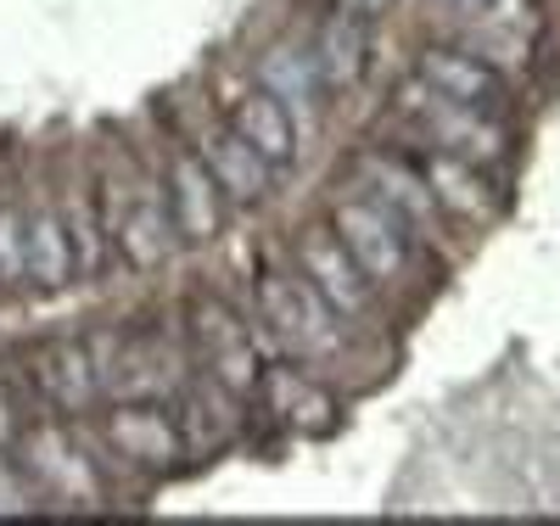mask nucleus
Masks as SVG:
<instances>
[{"label": "nucleus", "instance_id": "f257e3e1", "mask_svg": "<svg viewBox=\"0 0 560 526\" xmlns=\"http://www.w3.org/2000/svg\"><path fill=\"white\" fill-rule=\"evenodd\" d=\"M342 314L325 303L314 285L292 269H264L258 280V342L280 348L287 359L298 364H325V359H337L342 353Z\"/></svg>", "mask_w": 560, "mask_h": 526}, {"label": "nucleus", "instance_id": "f03ea898", "mask_svg": "<svg viewBox=\"0 0 560 526\" xmlns=\"http://www.w3.org/2000/svg\"><path fill=\"white\" fill-rule=\"evenodd\" d=\"M102 224L113 235V247L135 269H163L179 247V230L168 213V197L158 185H147L135 168H107L102 174Z\"/></svg>", "mask_w": 560, "mask_h": 526}, {"label": "nucleus", "instance_id": "7ed1b4c3", "mask_svg": "<svg viewBox=\"0 0 560 526\" xmlns=\"http://www.w3.org/2000/svg\"><path fill=\"white\" fill-rule=\"evenodd\" d=\"M404 118L432 140L438 152L448 157H465V163H504L510 157V135L499 124V113H482V107H465V102H448V95H438L432 84H409L404 90Z\"/></svg>", "mask_w": 560, "mask_h": 526}, {"label": "nucleus", "instance_id": "20e7f679", "mask_svg": "<svg viewBox=\"0 0 560 526\" xmlns=\"http://www.w3.org/2000/svg\"><path fill=\"white\" fill-rule=\"evenodd\" d=\"M191 342H197L202 370L219 381L224 393H236L242 404L258 393V375H264V364H258V330L247 319H236L219 297L191 303Z\"/></svg>", "mask_w": 560, "mask_h": 526}, {"label": "nucleus", "instance_id": "39448f33", "mask_svg": "<svg viewBox=\"0 0 560 526\" xmlns=\"http://www.w3.org/2000/svg\"><path fill=\"white\" fill-rule=\"evenodd\" d=\"M331 235L348 247V258L370 274V285H393V280H404V269H409V230H404L393 213H382L370 197H348V202H337V213H331Z\"/></svg>", "mask_w": 560, "mask_h": 526}, {"label": "nucleus", "instance_id": "423d86ee", "mask_svg": "<svg viewBox=\"0 0 560 526\" xmlns=\"http://www.w3.org/2000/svg\"><path fill=\"white\" fill-rule=\"evenodd\" d=\"M23 476L39 493H51L73 510H102V499H107L102 470L84 459L79 437H68L62 425H39V432L23 443Z\"/></svg>", "mask_w": 560, "mask_h": 526}, {"label": "nucleus", "instance_id": "0eeeda50", "mask_svg": "<svg viewBox=\"0 0 560 526\" xmlns=\"http://www.w3.org/2000/svg\"><path fill=\"white\" fill-rule=\"evenodd\" d=\"M459 51L482 57L493 73H522L538 45V7L533 0H482L477 12L459 17Z\"/></svg>", "mask_w": 560, "mask_h": 526}, {"label": "nucleus", "instance_id": "6e6552de", "mask_svg": "<svg viewBox=\"0 0 560 526\" xmlns=\"http://www.w3.org/2000/svg\"><path fill=\"white\" fill-rule=\"evenodd\" d=\"M353 179H359V190L370 202H376L382 213H393L409 235H438V224H443V208H438V197H432V185L420 179V168L415 163H398V157H382V152H364L359 163H353Z\"/></svg>", "mask_w": 560, "mask_h": 526}, {"label": "nucleus", "instance_id": "1a4fd4ad", "mask_svg": "<svg viewBox=\"0 0 560 526\" xmlns=\"http://www.w3.org/2000/svg\"><path fill=\"white\" fill-rule=\"evenodd\" d=\"M107 443L118 448V459L140 465V470H174L185 459V437H179V420L152 404V398H124L107 420H102Z\"/></svg>", "mask_w": 560, "mask_h": 526}, {"label": "nucleus", "instance_id": "9d476101", "mask_svg": "<svg viewBox=\"0 0 560 526\" xmlns=\"http://www.w3.org/2000/svg\"><path fill=\"white\" fill-rule=\"evenodd\" d=\"M298 274H303L342 319H364L370 303H376V285H370V274L348 258V247L337 242L331 230H308L303 242H298Z\"/></svg>", "mask_w": 560, "mask_h": 526}, {"label": "nucleus", "instance_id": "9b49d317", "mask_svg": "<svg viewBox=\"0 0 560 526\" xmlns=\"http://www.w3.org/2000/svg\"><path fill=\"white\" fill-rule=\"evenodd\" d=\"M168 213H174V230H179V242H219V230H224V190L213 185L208 163L191 152V147H179L168 157Z\"/></svg>", "mask_w": 560, "mask_h": 526}, {"label": "nucleus", "instance_id": "f8f14e48", "mask_svg": "<svg viewBox=\"0 0 560 526\" xmlns=\"http://www.w3.org/2000/svg\"><path fill=\"white\" fill-rule=\"evenodd\" d=\"M191 152L208 163V174H213V185L224 190V202H236V208H253V202H264L269 197V185H275V168L247 147V140L230 129V124H208V129H197V140H191Z\"/></svg>", "mask_w": 560, "mask_h": 526}, {"label": "nucleus", "instance_id": "ddd939ff", "mask_svg": "<svg viewBox=\"0 0 560 526\" xmlns=\"http://www.w3.org/2000/svg\"><path fill=\"white\" fill-rule=\"evenodd\" d=\"M280 425H292V432H331L337 420V398L319 387V381L298 364H264L258 375V393H253Z\"/></svg>", "mask_w": 560, "mask_h": 526}, {"label": "nucleus", "instance_id": "4468645a", "mask_svg": "<svg viewBox=\"0 0 560 526\" xmlns=\"http://www.w3.org/2000/svg\"><path fill=\"white\" fill-rule=\"evenodd\" d=\"M34 381L51 409L62 414H84L90 404H102V375H96V359H90V342L79 337H57L34 353Z\"/></svg>", "mask_w": 560, "mask_h": 526}, {"label": "nucleus", "instance_id": "2eb2a0df", "mask_svg": "<svg viewBox=\"0 0 560 526\" xmlns=\"http://www.w3.org/2000/svg\"><path fill=\"white\" fill-rule=\"evenodd\" d=\"M174 420H179V437H185V454H219L242 437V398L224 393L219 381H197V387H179L174 393Z\"/></svg>", "mask_w": 560, "mask_h": 526}, {"label": "nucleus", "instance_id": "dca6fc26", "mask_svg": "<svg viewBox=\"0 0 560 526\" xmlns=\"http://www.w3.org/2000/svg\"><path fill=\"white\" fill-rule=\"evenodd\" d=\"M420 84H432L438 95H448V102H465V107H482V113H499L510 102V84L504 73H493L482 57L459 51V45H432L427 57H420Z\"/></svg>", "mask_w": 560, "mask_h": 526}, {"label": "nucleus", "instance_id": "f3484780", "mask_svg": "<svg viewBox=\"0 0 560 526\" xmlns=\"http://www.w3.org/2000/svg\"><path fill=\"white\" fill-rule=\"evenodd\" d=\"M258 90H269L298 129H314L325 113V79L308 57V45H269L258 57Z\"/></svg>", "mask_w": 560, "mask_h": 526}, {"label": "nucleus", "instance_id": "a211bd4d", "mask_svg": "<svg viewBox=\"0 0 560 526\" xmlns=\"http://www.w3.org/2000/svg\"><path fill=\"white\" fill-rule=\"evenodd\" d=\"M230 129H236L275 174H287L298 163V124L269 90H247L242 102L230 107Z\"/></svg>", "mask_w": 560, "mask_h": 526}, {"label": "nucleus", "instance_id": "6ab92c4d", "mask_svg": "<svg viewBox=\"0 0 560 526\" xmlns=\"http://www.w3.org/2000/svg\"><path fill=\"white\" fill-rule=\"evenodd\" d=\"M415 168H420V179L432 185V197H438L443 213H454V219H465V224H488V219H493V190H488V179H482L477 163L448 157V152H432V157H420Z\"/></svg>", "mask_w": 560, "mask_h": 526}, {"label": "nucleus", "instance_id": "aec40b11", "mask_svg": "<svg viewBox=\"0 0 560 526\" xmlns=\"http://www.w3.org/2000/svg\"><path fill=\"white\" fill-rule=\"evenodd\" d=\"M23 242H28V285L34 292H62V285H73V274H79L73 242H68L57 208L23 213Z\"/></svg>", "mask_w": 560, "mask_h": 526}, {"label": "nucleus", "instance_id": "412c9836", "mask_svg": "<svg viewBox=\"0 0 560 526\" xmlns=\"http://www.w3.org/2000/svg\"><path fill=\"white\" fill-rule=\"evenodd\" d=\"M364 51H370L364 17H348V12L325 17L319 34H314V45H308V57H314L325 90H353V84L364 79Z\"/></svg>", "mask_w": 560, "mask_h": 526}, {"label": "nucleus", "instance_id": "4be33fe9", "mask_svg": "<svg viewBox=\"0 0 560 526\" xmlns=\"http://www.w3.org/2000/svg\"><path fill=\"white\" fill-rule=\"evenodd\" d=\"M62 230H68V242H73V269H79V280H96V274L107 269V258H113V235H107V224H102V208L73 190L68 208H62Z\"/></svg>", "mask_w": 560, "mask_h": 526}, {"label": "nucleus", "instance_id": "5701e85b", "mask_svg": "<svg viewBox=\"0 0 560 526\" xmlns=\"http://www.w3.org/2000/svg\"><path fill=\"white\" fill-rule=\"evenodd\" d=\"M28 285V242H23V213L0 208V292Z\"/></svg>", "mask_w": 560, "mask_h": 526}, {"label": "nucleus", "instance_id": "b1692460", "mask_svg": "<svg viewBox=\"0 0 560 526\" xmlns=\"http://www.w3.org/2000/svg\"><path fill=\"white\" fill-rule=\"evenodd\" d=\"M34 510V488H28V476L12 470L7 459H0V515H28Z\"/></svg>", "mask_w": 560, "mask_h": 526}, {"label": "nucleus", "instance_id": "393cba45", "mask_svg": "<svg viewBox=\"0 0 560 526\" xmlns=\"http://www.w3.org/2000/svg\"><path fill=\"white\" fill-rule=\"evenodd\" d=\"M387 7H393V0H337V12H348V17H364V23H370V17H382Z\"/></svg>", "mask_w": 560, "mask_h": 526}, {"label": "nucleus", "instance_id": "a878e982", "mask_svg": "<svg viewBox=\"0 0 560 526\" xmlns=\"http://www.w3.org/2000/svg\"><path fill=\"white\" fill-rule=\"evenodd\" d=\"M18 437V420H12V398L0 393V443H12Z\"/></svg>", "mask_w": 560, "mask_h": 526}, {"label": "nucleus", "instance_id": "bb28decb", "mask_svg": "<svg viewBox=\"0 0 560 526\" xmlns=\"http://www.w3.org/2000/svg\"><path fill=\"white\" fill-rule=\"evenodd\" d=\"M438 7H443V12H454V17H465V12H477L482 0H438Z\"/></svg>", "mask_w": 560, "mask_h": 526}]
</instances>
